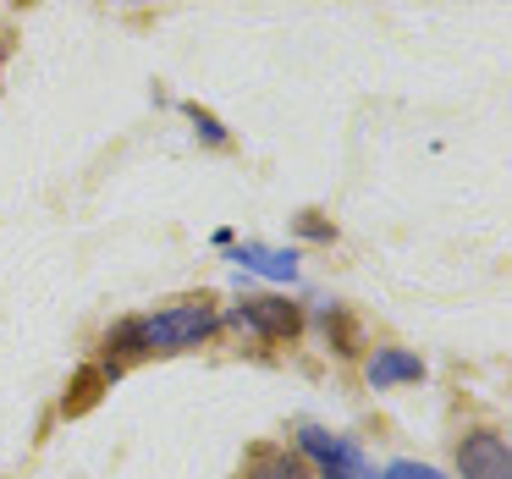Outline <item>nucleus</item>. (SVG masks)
I'll return each instance as SVG.
<instances>
[{
  "instance_id": "2",
  "label": "nucleus",
  "mask_w": 512,
  "mask_h": 479,
  "mask_svg": "<svg viewBox=\"0 0 512 479\" xmlns=\"http://www.w3.org/2000/svg\"><path fill=\"white\" fill-rule=\"evenodd\" d=\"M298 441H303V452L320 463V474L325 479H375V468H369V457L358 452L347 435H331V430H320V424H303L298 430Z\"/></svg>"
},
{
  "instance_id": "4",
  "label": "nucleus",
  "mask_w": 512,
  "mask_h": 479,
  "mask_svg": "<svg viewBox=\"0 0 512 479\" xmlns=\"http://www.w3.org/2000/svg\"><path fill=\"white\" fill-rule=\"evenodd\" d=\"M237 320H243L248 331H259L265 342H287V336H298V325H303L287 298H243L237 303Z\"/></svg>"
},
{
  "instance_id": "1",
  "label": "nucleus",
  "mask_w": 512,
  "mask_h": 479,
  "mask_svg": "<svg viewBox=\"0 0 512 479\" xmlns=\"http://www.w3.org/2000/svg\"><path fill=\"white\" fill-rule=\"evenodd\" d=\"M215 331V314L204 303H177V309L160 314H138V320H122L105 347L116 358H138V353H182V347H199L204 336Z\"/></svg>"
},
{
  "instance_id": "3",
  "label": "nucleus",
  "mask_w": 512,
  "mask_h": 479,
  "mask_svg": "<svg viewBox=\"0 0 512 479\" xmlns=\"http://www.w3.org/2000/svg\"><path fill=\"white\" fill-rule=\"evenodd\" d=\"M457 468L463 479H512V452L496 430H468L457 446Z\"/></svg>"
},
{
  "instance_id": "5",
  "label": "nucleus",
  "mask_w": 512,
  "mask_h": 479,
  "mask_svg": "<svg viewBox=\"0 0 512 479\" xmlns=\"http://www.w3.org/2000/svg\"><path fill=\"white\" fill-rule=\"evenodd\" d=\"M408 380H424L419 353H408V347H380V353L369 358V386H375V391L408 386Z\"/></svg>"
},
{
  "instance_id": "8",
  "label": "nucleus",
  "mask_w": 512,
  "mask_h": 479,
  "mask_svg": "<svg viewBox=\"0 0 512 479\" xmlns=\"http://www.w3.org/2000/svg\"><path fill=\"white\" fill-rule=\"evenodd\" d=\"M254 479H303V468L292 463L287 452H270V457H259V468H254Z\"/></svg>"
},
{
  "instance_id": "10",
  "label": "nucleus",
  "mask_w": 512,
  "mask_h": 479,
  "mask_svg": "<svg viewBox=\"0 0 512 479\" xmlns=\"http://www.w3.org/2000/svg\"><path fill=\"white\" fill-rule=\"evenodd\" d=\"M188 122H193V127H199V133H204V144H226V127L215 122L210 111H199V105H188Z\"/></svg>"
},
{
  "instance_id": "7",
  "label": "nucleus",
  "mask_w": 512,
  "mask_h": 479,
  "mask_svg": "<svg viewBox=\"0 0 512 479\" xmlns=\"http://www.w3.org/2000/svg\"><path fill=\"white\" fill-rule=\"evenodd\" d=\"M116 375V364L111 369H83L78 380H72V397H67V413H83V408H94V397H100V386Z\"/></svg>"
},
{
  "instance_id": "6",
  "label": "nucleus",
  "mask_w": 512,
  "mask_h": 479,
  "mask_svg": "<svg viewBox=\"0 0 512 479\" xmlns=\"http://www.w3.org/2000/svg\"><path fill=\"white\" fill-rule=\"evenodd\" d=\"M237 265L254 270V276H270V281H292L298 276V254H281V248H259V243H243L237 248Z\"/></svg>"
},
{
  "instance_id": "9",
  "label": "nucleus",
  "mask_w": 512,
  "mask_h": 479,
  "mask_svg": "<svg viewBox=\"0 0 512 479\" xmlns=\"http://www.w3.org/2000/svg\"><path fill=\"white\" fill-rule=\"evenodd\" d=\"M380 479H446V474H441V468H430V463H413V457H397Z\"/></svg>"
}]
</instances>
